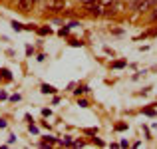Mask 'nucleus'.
<instances>
[{
	"instance_id": "f257e3e1",
	"label": "nucleus",
	"mask_w": 157,
	"mask_h": 149,
	"mask_svg": "<svg viewBox=\"0 0 157 149\" xmlns=\"http://www.w3.org/2000/svg\"><path fill=\"white\" fill-rule=\"evenodd\" d=\"M86 8H88V12L92 16H101V14H104V10H105L100 2H88V4H86Z\"/></svg>"
},
{
	"instance_id": "f03ea898",
	"label": "nucleus",
	"mask_w": 157,
	"mask_h": 149,
	"mask_svg": "<svg viewBox=\"0 0 157 149\" xmlns=\"http://www.w3.org/2000/svg\"><path fill=\"white\" fill-rule=\"evenodd\" d=\"M36 0H18V10L20 12H30Z\"/></svg>"
},
{
	"instance_id": "7ed1b4c3",
	"label": "nucleus",
	"mask_w": 157,
	"mask_h": 149,
	"mask_svg": "<svg viewBox=\"0 0 157 149\" xmlns=\"http://www.w3.org/2000/svg\"><path fill=\"white\" fill-rule=\"evenodd\" d=\"M149 6H153V4H151V0H143V2H141V4L137 6V10H139V12H145V10H147Z\"/></svg>"
},
{
	"instance_id": "20e7f679",
	"label": "nucleus",
	"mask_w": 157,
	"mask_h": 149,
	"mask_svg": "<svg viewBox=\"0 0 157 149\" xmlns=\"http://www.w3.org/2000/svg\"><path fill=\"white\" fill-rule=\"evenodd\" d=\"M42 92H44V94H56V88H52V86L44 84V86H42Z\"/></svg>"
},
{
	"instance_id": "39448f33",
	"label": "nucleus",
	"mask_w": 157,
	"mask_h": 149,
	"mask_svg": "<svg viewBox=\"0 0 157 149\" xmlns=\"http://www.w3.org/2000/svg\"><path fill=\"white\" fill-rule=\"evenodd\" d=\"M86 92H88V88H86V86H82V88H78V90H76L78 96H80V94H86Z\"/></svg>"
},
{
	"instance_id": "423d86ee",
	"label": "nucleus",
	"mask_w": 157,
	"mask_h": 149,
	"mask_svg": "<svg viewBox=\"0 0 157 149\" xmlns=\"http://www.w3.org/2000/svg\"><path fill=\"white\" fill-rule=\"evenodd\" d=\"M40 34H50V28H40Z\"/></svg>"
},
{
	"instance_id": "0eeeda50",
	"label": "nucleus",
	"mask_w": 157,
	"mask_h": 149,
	"mask_svg": "<svg viewBox=\"0 0 157 149\" xmlns=\"http://www.w3.org/2000/svg\"><path fill=\"white\" fill-rule=\"evenodd\" d=\"M12 26H14V30H22V26H20L18 22H12Z\"/></svg>"
},
{
	"instance_id": "6e6552de",
	"label": "nucleus",
	"mask_w": 157,
	"mask_h": 149,
	"mask_svg": "<svg viewBox=\"0 0 157 149\" xmlns=\"http://www.w3.org/2000/svg\"><path fill=\"white\" fill-rule=\"evenodd\" d=\"M100 4H111V0H98Z\"/></svg>"
},
{
	"instance_id": "1a4fd4ad",
	"label": "nucleus",
	"mask_w": 157,
	"mask_h": 149,
	"mask_svg": "<svg viewBox=\"0 0 157 149\" xmlns=\"http://www.w3.org/2000/svg\"><path fill=\"white\" fill-rule=\"evenodd\" d=\"M84 4H88V2H98V0H82Z\"/></svg>"
},
{
	"instance_id": "9d476101",
	"label": "nucleus",
	"mask_w": 157,
	"mask_h": 149,
	"mask_svg": "<svg viewBox=\"0 0 157 149\" xmlns=\"http://www.w3.org/2000/svg\"><path fill=\"white\" fill-rule=\"evenodd\" d=\"M153 20H157V12H153Z\"/></svg>"
},
{
	"instance_id": "9b49d317",
	"label": "nucleus",
	"mask_w": 157,
	"mask_h": 149,
	"mask_svg": "<svg viewBox=\"0 0 157 149\" xmlns=\"http://www.w3.org/2000/svg\"><path fill=\"white\" fill-rule=\"evenodd\" d=\"M151 4H153V6H155V4H157V0H151Z\"/></svg>"
}]
</instances>
